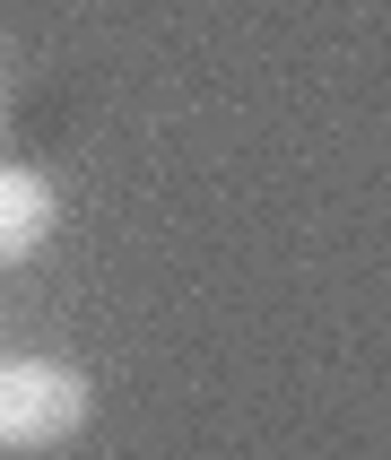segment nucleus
<instances>
[{
    "label": "nucleus",
    "instance_id": "1",
    "mask_svg": "<svg viewBox=\"0 0 391 460\" xmlns=\"http://www.w3.org/2000/svg\"><path fill=\"white\" fill-rule=\"evenodd\" d=\"M96 417V383L61 357L0 365V452H52Z\"/></svg>",
    "mask_w": 391,
    "mask_h": 460
},
{
    "label": "nucleus",
    "instance_id": "2",
    "mask_svg": "<svg viewBox=\"0 0 391 460\" xmlns=\"http://www.w3.org/2000/svg\"><path fill=\"white\" fill-rule=\"evenodd\" d=\"M52 226H61V208H52V182L26 174V165H0V270L26 252H44Z\"/></svg>",
    "mask_w": 391,
    "mask_h": 460
},
{
    "label": "nucleus",
    "instance_id": "3",
    "mask_svg": "<svg viewBox=\"0 0 391 460\" xmlns=\"http://www.w3.org/2000/svg\"><path fill=\"white\" fill-rule=\"evenodd\" d=\"M0 122H9V96H0Z\"/></svg>",
    "mask_w": 391,
    "mask_h": 460
}]
</instances>
